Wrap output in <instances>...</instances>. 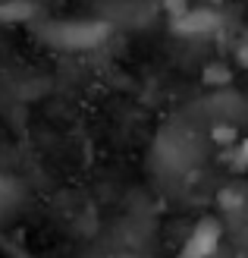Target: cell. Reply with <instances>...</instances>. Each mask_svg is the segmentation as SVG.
I'll return each mask as SVG.
<instances>
[{"mask_svg":"<svg viewBox=\"0 0 248 258\" xmlns=\"http://www.w3.org/2000/svg\"><path fill=\"white\" fill-rule=\"evenodd\" d=\"M19 199V186L10 176H0V214H7Z\"/></svg>","mask_w":248,"mask_h":258,"instance_id":"cell-4","label":"cell"},{"mask_svg":"<svg viewBox=\"0 0 248 258\" xmlns=\"http://www.w3.org/2000/svg\"><path fill=\"white\" fill-rule=\"evenodd\" d=\"M214 4H217V0H214Z\"/></svg>","mask_w":248,"mask_h":258,"instance_id":"cell-6","label":"cell"},{"mask_svg":"<svg viewBox=\"0 0 248 258\" xmlns=\"http://www.w3.org/2000/svg\"><path fill=\"white\" fill-rule=\"evenodd\" d=\"M217 25V16L211 10H186L176 19V32L182 35H195V32H211Z\"/></svg>","mask_w":248,"mask_h":258,"instance_id":"cell-3","label":"cell"},{"mask_svg":"<svg viewBox=\"0 0 248 258\" xmlns=\"http://www.w3.org/2000/svg\"><path fill=\"white\" fill-rule=\"evenodd\" d=\"M232 167H236V170H248V136L236 145V154H232Z\"/></svg>","mask_w":248,"mask_h":258,"instance_id":"cell-5","label":"cell"},{"mask_svg":"<svg viewBox=\"0 0 248 258\" xmlns=\"http://www.w3.org/2000/svg\"><path fill=\"white\" fill-rule=\"evenodd\" d=\"M220 239H223V224H220L217 217H201V221L192 227L179 258H211L220 249Z\"/></svg>","mask_w":248,"mask_h":258,"instance_id":"cell-2","label":"cell"},{"mask_svg":"<svg viewBox=\"0 0 248 258\" xmlns=\"http://www.w3.org/2000/svg\"><path fill=\"white\" fill-rule=\"evenodd\" d=\"M107 35H110L107 22H91V19H66L44 25V38L63 50H91L101 41H107Z\"/></svg>","mask_w":248,"mask_h":258,"instance_id":"cell-1","label":"cell"}]
</instances>
